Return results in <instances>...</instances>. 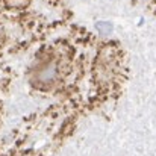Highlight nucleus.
I'll return each instance as SVG.
<instances>
[{
  "mask_svg": "<svg viewBox=\"0 0 156 156\" xmlns=\"http://www.w3.org/2000/svg\"><path fill=\"white\" fill-rule=\"evenodd\" d=\"M55 74H56V67H55V64H50L49 67L44 68V73H43L40 77H41V80L47 82V80H50V79L55 77Z\"/></svg>",
  "mask_w": 156,
  "mask_h": 156,
  "instance_id": "nucleus-1",
  "label": "nucleus"
}]
</instances>
